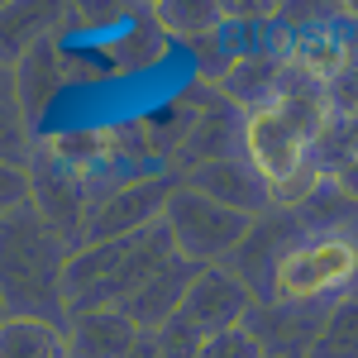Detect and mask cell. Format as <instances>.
Instances as JSON below:
<instances>
[{
  "label": "cell",
  "instance_id": "obj_1",
  "mask_svg": "<svg viewBox=\"0 0 358 358\" xmlns=\"http://www.w3.org/2000/svg\"><path fill=\"white\" fill-rule=\"evenodd\" d=\"M77 248L38 215V206L24 201L5 210V320L34 315L67 325V301H62V273Z\"/></svg>",
  "mask_w": 358,
  "mask_h": 358
},
{
  "label": "cell",
  "instance_id": "obj_2",
  "mask_svg": "<svg viewBox=\"0 0 358 358\" xmlns=\"http://www.w3.org/2000/svg\"><path fill=\"white\" fill-rule=\"evenodd\" d=\"M306 215V210H301ZM310 224V220H306ZM358 287V239L339 224H310L273 273L268 301H344Z\"/></svg>",
  "mask_w": 358,
  "mask_h": 358
},
{
  "label": "cell",
  "instance_id": "obj_3",
  "mask_svg": "<svg viewBox=\"0 0 358 358\" xmlns=\"http://www.w3.org/2000/svg\"><path fill=\"white\" fill-rule=\"evenodd\" d=\"M163 224H167V234H172V244H177L182 258L206 263V268H220L224 258L248 239L253 215H239V210H229V206L192 192V187H177V196L167 201Z\"/></svg>",
  "mask_w": 358,
  "mask_h": 358
},
{
  "label": "cell",
  "instance_id": "obj_4",
  "mask_svg": "<svg viewBox=\"0 0 358 358\" xmlns=\"http://www.w3.org/2000/svg\"><path fill=\"white\" fill-rule=\"evenodd\" d=\"M29 187L38 215L53 224L72 248L86 244V224H91V201H86V177L77 167H67L53 148L38 138L29 148Z\"/></svg>",
  "mask_w": 358,
  "mask_h": 358
},
{
  "label": "cell",
  "instance_id": "obj_5",
  "mask_svg": "<svg viewBox=\"0 0 358 358\" xmlns=\"http://www.w3.org/2000/svg\"><path fill=\"white\" fill-rule=\"evenodd\" d=\"M182 177L177 172H163V177H138L91 215L86 224V244H110V239H129V234H143L153 224H163L167 215V201L177 196Z\"/></svg>",
  "mask_w": 358,
  "mask_h": 358
},
{
  "label": "cell",
  "instance_id": "obj_6",
  "mask_svg": "<svg viewBox=\"0 0 358 358\" xmlns=\"http://www.w3.org/2000/svg\"><path fill=\"white\" fill-rule=\"evenodd\" d=\"M339 306V301H334ZM334 306L325 301H253L244 330L268 349V358H310Z\"/></svg>",
  "mask_w": 358,
  "mask_h": 358
},
{
  "label": "cell",
  "instance_id": "obj_7",
  "mask_svg": "<svg viewBox=\"0 0 358 358\" xmlns=\"http://www.w3.org/2000/svg\"><path fill=\"white\" fill-rule=\"evenodd\" d=\"M244 158L277 192V187H287L310 163V143L292 129V120L277 110V106H268V110L244 115Z\"/></svg>",
  "mask_w": 358,
  "mask_h": 358
},
{
  "label": "cell",
  "instance_id": "obj_8",
  "mask_svg": "<svg viewBox=\"0 0 358 358\" xmlns=\"http://www.w3.org/2000/svg\"><path fill=\"white\" fill-rule=\"evenodd\" d=\"M62 91H72L67 57H62V34H48V38L29 43L24 53L15 57V67H10V101L29 120V129H38Z\"/></svg>",
  "mask_w": 358,
  "mask_h": 358
},
{
  "label": "cell",
  "instance_id": "obj_9",
  "mask_svg": "<svg viewBox=\"0 0 358 358\" xmlns=\"http://www.w3.org/2000/svg\"><path fill=\"white\" fill-rule=\"evenodd\" d=\"M253 301H258V296H253L229 268H206V273L196 277V287L187 292V301H182L177 315H182L196 334L215 339V334H224V330H239L248 320V310H253Z\"/></svg>",
  "mask_w": 358,
  "mask_h": 358
},
{
  "label": "cell",
  "instance_id": "obj_10",
  "mask_svg": "<svg viewBox=\"0 0 358 358\" xmlns=\"http://www.w3.org/2000/svg\"><path fill=\"white\" fill-rule=\"evenodd\" d=\"M220 158H244V110L229 106L220 91L210 86L206 101H201V115H196L192 134L182 143V153L172 158V172H192V167L220 163Z\"/></svg>",
  "mask_w": 358,
  "mask_h": 358
},
{
  "label": "cell",
  "instance_id": "obj_11",
  "mask_svg": "<svg viewBox=\"0 0 358 358\" xmlns=\"http://www.w3.org/2000/svg\"><path fill=\"white\" fill-rule=\"evenodd\" d=\"M182 187L210 196V201H220L239 215H253V220L273 210V187L248 167V158H220V163L192 167V172H182Z\"/></svg>",
  "mask_w": 358,
  "mask_h": 358
},
{
  "label": "cell",
  "instance_id": "obj_12",
  "mask_svg": "<svg viewBox=\"0 0 358 358\" xmlns=\"http://www.w3.org/2000/svg\"><path fill=\"white\" fill-rule=\"evenodd\" d=\"M206 273V263H192V258H182V253H172L158 273L143 282V292H138L134 301H124L120 310L129 315L138 325V334H158L182 310V301H187V292L196 287V277Z\"/></svg>",
  "mask_w": 358,
  "mask_h": 358
},
{
  "label": "cell",
  "instance_id": "obj_13",
  "mask_svg": "<svg viewBox=\"0 0 358 358\" xmlns=\"http://www.w3.org/2000/svg\"><path fill=\"white\" fill-rule=\"evenodd\" d=\"M138 339L124 310H82L67 320V358H129Z\"/></svg>",
  "mask_w": 358,
  "mask_h": 358
},
{
  "label": "cell",
  "instance_id": "obj_14",
  "mask_svg": "<svg viewBox=\"0 0 358 358\" xmlns=\"http://www.w3.org/2000/svg\"><path fill=\"white\" fill-rule=\"evenodd\" d=\"M38 138H43L67 167H77L82 177H96V172H106V167L120 163V158H115L110 124H86V120H77V124H62V129L38 134Z\"/></svg>",
  "mask_w": 358,
  "mask_h": 358
},
{
  "label": "cell",
  "instance_id": "obj_15",
  "mask_svg": "<svg viewBox=\"0 0 358 358\" xmlns=\"http://www.w3.org/2000/svg\"><path fill=\"white\" fill-rule=\"evenodd\" d=\"M153 20L182 48L196 43V38H206V34H220L229 24L224 20V0H163V5H153Z\"/></svg>",
  "mask_w": 358,
  "mask_h": 358
},
{
  "label": "cell",
  "instance_id": "obj_16",
  "mask_svg": "<svg viewBox=\"0 0 358 358\" xmlns=\"http://www.w3.org/2000/svg\"><path fill=\"white\" fill-rule=\"evenodd\" d=\"M0 358H67V325L15 315L0 325Z\"/></svg>",
  "mask_w": 358,
  "mask_h": 358
},
{
  "label": "cell",
  "instance_id": "obj_17",
  "mask_svg": "<svg viewBox=\"0 0 358 358\" xmlns=\"http://www.w3.org/2000/svg\"><path fill=\"white\" fill-rule=\"evenodd\" d=\"M310 358H358V296H344L330 310Z\"/></svg>",
  "mask_w": 358,
  "mask_h": 358
},
{
  "label": "cell",
  "instance_id": "obj_18",
  "mask_svg": "<svg viewBox=\"0 0 358 358\" xmlns=\"http://www.w3.org/2000/svg\"><path fill=\"white\" fill-rule=\"evenodd\" d=\"M153 339H158L163 358H201V354H206V344H210V339H206V334H196L182 315H172V320H167Z\"/></svg>",
  "mask_w": 358,
  "mask_h": 358
},
{
  "label": "cell",
  "instance_id": "obj_19",
  "mask_svg": "<svg viewBox=\"0 0 358 358\" xmlns=\"http://www.w3.org/2000/svg\"><path fill=\"white\" fill-rule=\"evenodd\" d=\"M201 358H268V349H263V344L239 325V330L215 334V339L206 344V354H201Z\"/></svg>",
  "mask_w": 358,
  "mask_h": 358
},
{
  "label": "cell",
  "instance_id": "obj_20",
  "mask_svg": "<svg viewBox=\"0 0 358 358\" xmlns=\"http://www.w3.org/2000/svg\"><path fill=\"white\" fill-rule=\"evenodd\" d=\"M330 110H334V120H354L358 115V53L344 67V77L330 82Z\"/></svg>",
  "mask_w": 358,
  "mask_h": 358
},
{
  "label": "cell",
  "instance_id": "obj_21",
  "mask_svg": "<svg viewBox=\"0 0 358 358\" xmlns=\"http://www.w3.org/2000/svg\"><path fill=\"white\" fill-rule=\"evenodd\" d=\"M334 182V192H344V196H354L358 201V158H349V163H339L334 172H325Z\"/></svg>",
  "mask_w": 358,
  "mask_h": 358
},
{
  "label": "cell",
  "instance_id": "obj_22",
  "mask_svg": "<svg viewBox=\"0 0 358 358\" xmlns=\"http://www.w3.org/2000/svg\"><path fill=\"white\" fill-rule=\"evenodd\" d=\"M129 358H163V349H158V339H153V334H143V339L134 344V354H129Z\"/></svg>",
  "mask_w": 358,
  "mask_h": 358
}]
</instances>
